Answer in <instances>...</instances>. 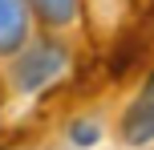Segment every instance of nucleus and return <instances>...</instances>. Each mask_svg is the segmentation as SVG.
<instances>
[{
	"mask_svg": "<svg viewBox=\"0 0 154 150\" xmlns=\"http://www.w3.org/2000/svg\"><path fill=\"white\" fill-rule=\"evenodd\" d=\"M61 69H65V49L57 45V41H37L32 49L20 53V61H16V69H12V81H16V89L32 93V89L49 85Z\"/></svg>",
	"mask_w": 154,
	"mask_h": 150,
	"instance_id": "1",
	"label": "nucleus"
},
{
	"mask_svg": "<svg viewBox=\"0 0 154 150\" xmlns=\"http://www.w3.org/2000/svg\"><path fill=\"white\" fill-rule=\"evenodd\" d=\"M122 142L126 146H146L154 142V77H146V85L138 89V97L130 102V110L122 114Z\"/></svg>",
	"mask_w": 154,
	"mask_h": 150,
	"instance_id": "2",
	"label": "nucleus"
},
{
	"mask_svg": "<svg viewBox=\"0 0 154 150\" xmlns=\"http://www.w3.org/2000/svg\"><path fill=\"white\" fill-rule=\"evenodd\" d=\"M29 32L24 0H0V53H12Z\"/></svg>",
	"mask_w": 154,
	"mask_h": 150,
	"instance_id": "3",
	"label": "nucleus"
},
{
	"mask_svg": "<svg viewBox=\"0 0 154 150\" xmlns=\"http://www.w3.org/2000/svg\"><path fill=\"white\" fill-rule=\"evenodd\" d=\"M32 8L45 20H57V24H65V20L77 16V0H32Z\"/></svg>",
	"mask_w": 154,
	"mask_h": 150,
	"instance_id": "4",
	"label": "nucleus"
},
{
	"mask_svg": "<svg viewBox=\"0 0 154 150\" xmlns=\"http://www.w3.org/2000/svg\"><path fill=\"white\" fill-rule=\"evenodd\" d=\"M69 138H73V146H97L101 142V126L97 122H73Z\"/></svg>",
	"mask_w": 154,
	"mask_h": 150,
	"instance_id": "5",
	"label": "nucleus"
}]
</instances>
